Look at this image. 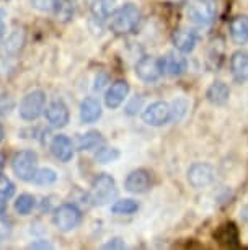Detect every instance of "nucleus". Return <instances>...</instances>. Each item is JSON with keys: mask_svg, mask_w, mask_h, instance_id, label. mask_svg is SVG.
Segmentation results:
<instances>
[{"mask_svg": "<svg viewBox=\"0 0 248 250\" xmlns=\"http://www.w3.org/2000/svg\"><path fill=\"white\" fill-rule=\"evenodd\" d=\"M140 20V10L134 3H126L121 8H118L110 18V30L116 35H128L134 31L135 26L139 25Z\"/></svg>", "mask_w": 248, "mask_h": 250, "instance_id": "obj_1", "label": "nucleus"}, {"mask_svg": "<svg viewBox=\"0 0 248 250\" xmlns=\"http://www.w3.org/2000/svg\"><path fill=\"white\" fill-rule=\"evenodd\" d=\"M116 195H118V188H116V182L111 175L101 173L93 180L90 188V201L95 206H103L113 201Z\"/></svg>", "mask_w": 248, "mask_h": 250, "instance_id": "obj_2", "label": "nucleus"}, {"mask_svg": "<svg viewBox=\"0 0 248 250\" xmlns=\"http://www.w3.org/2000/svg\"><path fill=\"white\" fill-rule=\"evenodd\" d=\"M12 170L23 182H31L38 170V154L33 150H20L12 159Z\"/></svg>", "mask_w": 248, "mask_h": 250, "instance_id": "obj_3", "label": "nucleus"}, {"mask_svg": "<svg viewBox=\"0 0 248 250\" xmlns=\"http://www.w3.org/2000/svg\"><path fill=\"white\" fill-rule=\"evenodd\" d=\"M46 106V95L43 90H33L28 95L23 97V100L20 103V116L25 121H33L38 120L43 115Z\"/></svg>", "mask_w": 248, "mask_h": 250, "instance_id": "obj_4", "label": "nucleus"}, {"mask_svg": "<svg viewBox=\"0 0 248 250\" xmlns=\"http://www.w3.org/2000/svg\"><path fill=\"white\" fill-rule=\"evenodd\" d=\"M188 18L196 25L206 26L216 18V5L210 0H191L186 8Z\"/></svg>", "mask_w": 248, "mask_h": 250, "instance_id": "obj_5", "label": "nucleus"}, {"mask_svg": "<svg viewBox=\"0 0 248 250\" xmlns=\"http://www.w3.org/2000/svg\"><path fill=\"white\" fill-rule=\"evenodd\" d=\"M53 219H54V224L57 226L60 230L67 232V230L76 229L77 226L80 224L82 213L76 205H70V203H67V205L59 206L57 209L54 211Z\"/></svg>", "mask_w": 248, "mask_h": 250, "instance_id": "obj_6", "label": "nucleus"}, {"mask_svg": "<svg viewBox=\"0 0 248 250\" xmlns=\"http://www.w3.org/2000/svg\"><path fill=\"white\" fill-rule=\"evenodd\" d=\"M135 74L144 82H155L157 79H160L163 75L160 58H152V56L140 58L139 62L135 64Z\"/></svg>", "mask_w": 248, "mask_h": 250, "instance_id": "obj_7", "label": "nucleus"}, {"mask_svg": "<svg viewBox=\"0 0 248 250\" xmlns=\"http://www.w3.org/2000/svg\"><path fill=\"white\" fill-rule=\"evenodd\" d=\"M144 123L149 126H163L170 121V105L165 102H155L149 105L142 113Z\"/></svg>", "mask_w": 248, "mask_h": 250, "instance_id": "obj_8", "label": "nucleus"}, {"mask_svg": "<svg viewBox=\"0 0 248 250\" xmlns=\"http://www.w3.org/2000/svg\"><path fill=\"white\" fill-rule=\"evenodd\" d=\"M214 168L209 164H193L188 170V182L194 188H204L214 182Z\"/></svg>", "mask_w": 248, "mask_h": 250, "instance_id": "obj_9", "label": "nucleus"}, {"mask_svg": "<svg viewBox=\"0 0 248 250\" xmlns=\"http://www.w3.org/2000/svg\"><path fill=\"white\" fill-rule=\"evenodd\" d=\"M151 183H152L151 173L144 170V168H137V170H133L128 175L124 182V187L128 191L137 195V193H146L151 188Z\"/></svg>", "mask_w": 248, "mask_h": 250, "instance_id": "obj_10", "label": "nucleus"}, {"mask_svg": "<svg viewBox=\"0 0 248 250\" xmlns=\"http://www.w3.org/2000/svg\"><path fill=\"white\" fill-rule=\"evenodd\" d=\"M198 41H199L198 31L190 30V28H178V30L173 33V44L181 53H191L196 48Z\"/></svg>", "mask_w": 248, "mask_h": 250, "instance_id": "obj_11", "label": "nucleus"}, {"mask_svg": "<svg viewBox=\"0 0 248 250\" xmlns=\"http://www.w3.org/2000/svg\"><path fill=\"white\" fill-rule=\"evenodd\" d=\"M46 118H48L49 125L54 128H64L67 126V123L70 120V113L67 105L62 100H54L46 110Z\"/></svg>", "mask_w": 248, "mask_h": 250, "instance_id": "obj_12", "label": "nucleus"}, {"mask_svg": "<svg viewBox=\"0 0 248 250\" xmlns=\"http://www.w3.org/2000/svg\"><path fill=\"white\" fill-rule=\"evenodd\" d=\"M51 154L60 162H69L74 157V144L67 136L59 134L54 136V139L51 141Z\"/></svg>", "mask_w": 248, "mask_h": 250, "instance_id": "obj_13", "label": "nucleus"}, {"mask_svg": "<svg viewBox=\"0 0 248 250\" xmlns=\"http://www.w3.org/2000/svg\"><path fill=\"white\" fill-rule=\"evenodd\" d=\"M129 93V83L126 80H116L114 83H111V87L106 90V95H105V103L106 106L114 110L118 108L121 103L126 100Z\"/></svg>", "mask_w": 248, "mask_h": 250, "instance_id": "obj_14", "label": "nucleus"}, {"mask_svg": "<svg viewBox=\"0 0 248 250\" xmlns=\"http://www.w3.org/2000/svg\"><path fill=\"white\" fill-rule=\"evenodd\" d=\"M160 65L163 74L172 75V77H178V75L185 74L186 67H188V62H186L183 56L170 53L165 58H160Z\"/></svg>", "mask_w": 248, "mask_h": 250, "instance_id": "obj_15", "label": "nucleus"}, {"mask_svg": "<svg viewBox=\"0 0 248 250\" xmlns=\"http://www.w3.org/2000/svg\"><path fill=\"white\" fill-rule=\"evenodd\" d=\"M230 72L235 82L243 83L248 80V53L247 51H237L230 58Z\"/></svg>", "mask_w": 248, "mask_h": 250, "instance_id": "obj_16", "label": "nucleus"}, {"mask_svg": "<svg viewBox=\"0 0 248 250\" xmlns=\"http://www.w3.org/2000/svg\"><path fill=\"white\" fill-rule=\"evenodd\" d=\"M101 116V105L96 98L88 97L82 102L80 105V120L85 125H90V123H95L100 120Z\"/></svg>", "mask_w": 248, "mask_h": 250, "instance_id": "obj_17", "label": "nucleus"}, {"mask_svg": "<svg viewBox=\"0 0 248 250\" xmlns=\"http://www.w3.org/2000/svg\"><path fill=\"white\" fill-rule=\"evenodd\" d=\"M230 38L235 44H245L248 41V17L238 15L230 21Z\"/></svg>", "mask_w": 248, "mask_h": 250, "instance_id": "obj_18", "label": "nucleus"}, {"mask_svg": "<svg viewBox=\"0 0 248 250\" xmlns=\"http://www.w3.org/2000/svg\"><path fill=\"white\" fill-rule=\"evenodd\" d=\"M206 97H208V100L212 103V105H217V106L226 105L229 97H230V88L227 87V83L221 82V80H216V82L208 88Z\"/></svg>", "mask_w": 248, "mask_h": 250, "instance_id": "obj_19", "label": "nucleus"}, {"mask_svg": "<svg viewBox=\"0 0 248 250\" xmlns=\"http://www.w3.org/2000/svg\"><path fill=\"white\" fill-rule=\"evenodd\" d=\"M216 240L221 244L227 245V247H237L238 245V230L233 223H226L217 229V232L214 234Z\"/></svg>", "mask_w": 248, "mask_h": 250, "instance_id": "obj_20", "label": "nucleus"}, {"mask_svg": "<svg viewBox=\"0 0 248 250\" xmlns=\"http://www.w3.org/2000/svg\"><path fill=\"white\" fill-rule=\"evenodd\" d=\"M54 17L60 21H69L70 18L74 17V12H76V7H74L72 0H54L53 10Z\"/></svg>", "mask_w": 248, "mask_h": 250, "instance_id": "obj_21", "label": "nucleus"}, {"mask_svg": "<svg viewBox=\"0 0 248 250\" xmlns=\"http://www.w3.org/2000/svg\"><path fill=\"white\" fill-rule=\"evenodd\" d=\"M222 40H217V41H212L210 46L208 48V65L210 69H217L219 64L222 61V56H224V46H222Z\"/></svg>", "mask_w": 248, "mask_h": 250, "instance_id": "obj_22", "label": "nucleus"}, {"mask_svg": "<svg viewBox=\"0 0 248 250\" xmlns=\"http://www.w3.org/2000/svg\"><path fill=\"white\" fill-rule=\"evenodd\" d=\"M36 205V200H35V196L33 195H20L17 198V201H15V211L18 214H21V216H26V214H30L31 211H33V208H35Z\"/></svg>", "mask_w": 248, "mask_h": 250, "instance_id": "obj_23", "label": "nucleus"}, {"mask_svg": "<svg viewBox=\"0 0 248 250\" xmlns=\"http://www.w3.org/2000/svg\"><path fill=\"white\" fill-rule=\"evenodd\" d=\"M103 143V138L98 131H90V133L83 134L80 138V143H78V149L80 150H90L98 147Z\"/></svg>", "mask_w": 248, "mask_h": 250, "instance_id": "obj_24", "label": "nucleus"}, {"mask_svg": "<svg viewBox=\"0 0 248 250\" xmlns=\"http://www.w3.org/2000/svg\"><path fill=\"white\" fill-rule=\"evenodd\" d=\"M137 209L139 205L134 200H119L111 206V213L114 214H134Z\"/></svg>", "mask_w": 248, "mask_h": 250, "instance_id": "obj_25", "label": "nucleus"}, {"mask_svg": "<svg viewBox=\"0 0 248 250\" xmlns=\"http://www.w3.org/2000/svg\"><path fill=\"white\" fill-rule=\"evenodd\" d=\"M186 110H188V102L185 98H176L170 105V121L178 123L186 115Z\"/></svg>", "mask_w": 248, "mask_h": 250, "instance_id": "obj_26", "label": "nucleus"}, {"mask_svg": "<svg viewBox=\"0 0 248 250\" xmlns=\"http://www.w3.org/2000/svg\"><path fill=\"white\" fill-rule=\"evenodd\" d=\"M56 180H57V173L53 168H39V170H36L31 182L38 183V185H51Z\"/></svg>", "mask_w": 248, "mask_h": 250, "instance_id": "obj_27", "label": "nucleus"}, {"mask_svg": "<svg viewBox=\"0 0 248 250\" xmlns=\"http://www.w3.org/2000/svg\"><path fill=\"white\" fill-rule=\"evenodd\" d=\"M119 157V152H118V149H113V147H101L100 150L96 152L95 155V159H96V162H100V164H110V162H114L116 159Z\"/></svg>", "mask_w": 248, "mask_h": 250, "instance_id": "obj_28", "label": "nucleus"}, {"mask_svg": "<svg viewBox=\"0 0 248 250\" xmlns=\"http://www.w3.org/2000/svg\"><path fill=\"white\" fill-rule=\"evenodd\" d=\"M113 7H114V0H98L95 7H93V12H95L96 17L106 18L113 12Z\"/></svg>", "mask_w": 248, "mask_h": 250, "instance_id": "obj_29", "label": "nucleus"}, {"mask_svg": "<svg viewBox=\"0 0 248 250\" xmlns=\"http://www.w3.org/2000/svg\"><path fill=\"white\" fill-rule=\"evenodd\" d=\"M15 193V185L12 183V180L8 177H5L3 173H0V198L2 200H8L13 196Z\"/></svg>", "mask_w": 248, "mask_h": 250, "instance_id": "obj_30", "label": "nucleus"}, {"mask_svg": "<svg viewBox=\"0 0 248 250\" xmlns=\"http://www.w3.org/2000/svg\"><path fill=\"white\" fill-rule=\"evenodd\" d=\"M31 5L41 12H51L54 5V0H31Z\"/></svg>", "mask_w": 248, "mask_h": 250, "instance_id": "obj_31", "label": "nucleus"}, {"mask_svg": "<svg viewBox=\"0 0 248 250\" xmlns=\"http://www.w3.org/2000/svg\"><path fill=\"white\" fill-rule=\"evenodd\" d=\"M140 105H142V98L140 97L133 98V102H131L128 105V108H126V113H128V115H134V113L140 108Z\"/></svg>", "mask_w": 248, "mask_h": 250, "instance_id": "obj_32", "label": "nucleus"}, {"mask_svg": "<svg viewBox=\"0 0 248 250\" xmlns=\"http://www.w3.org/2000/svg\"><path fill=\"white\" fill-rule=\"evenodd\" d=\"M103 249H126V244L123 239L114 237V239H111L110 242H106L103 245Z\"/></svg>", "mask_w": 248, "mask_h": 250, "instance_id": "obj_33", "label": "nucleus"}, {"mask_svg": "<svg viewBox=\"0 0 248 250\" xmlns=\"http://www.w3.org/2000/svg\"><path fill=\"white\" fill-rule=\"evenodd\" d=\"M28 249H53V245L46 242V240H36V242L28 245Z\"/></svg>", "mask_w": 248, "mask_h": 250, "instance_id": "obj_34", "label": "nucleus"}, {"mask_svg": "<svg viewBox=\"0 0 248 250\" xmlns=\"http://www.w3.org/2000/svg\"><path fill=\"white\" fill-rule=\"evenodd\" d=\"M3 35H5V21H3L2 13H0V40L3 38Z\"/></svg>", "mask_w": 248, "mask_h": 250, "instance_id": "obj_35", "label": "nucleus"}, {"mask_svg": "<svg viewBox=\"0 0 248 250\" xmlns=\"http://www.w3.org/2000/svg\"><path fill=\"white\" fill-rule=\"evenodd\" d=\"M3 141V128H2V125H0V143Z\"/></svg>", "mask_w": 248, "mask_h": 250, "instance_id": "obj_36", "label": "nucleus"}, {"mask_svg": "<svg viewBox=\"0 0 248 250\" xmlns=\"http://www.w3.org/2000/svg\"><path fill=\"white\" fill-rule=\"evenodd\" d=\"M3 162H5V159H3V155H2V154H0V168H2V167H3Z\"/></svg>", "mask_w": 248, "mask_h": 250, "instance_id": "obj_37", "label": "nucleus"}]
</instances>
